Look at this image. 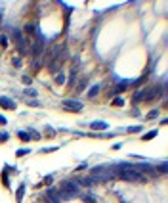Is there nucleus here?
I'll use <instances>...</instances> for the list:
<instances>
[{"label":"nucleus","instance_id":"22","mask_svg":"<svg viewBox=\"0 0 168 203\" xmlns=\"http://www.w3.org/2000/svg\"><path fill=\"white\" fill-rule=\"evenodd\" d=\"M46 134H48V136H54V134H55V130H54L52 127H46Z\"/></svg>","mask_w":168,"mask_h":203},{"label":"nucleus","instance_id":"1","mask_svg":"<svg viewBox=\"0 0 168 203\" xmlns=\"http://www.w3.org/2000/svg\"><path fill=\"white\" fill-rule=\"evenodd\" d=\"M117 176V169L113 167H98L92 170V180L94 182H105V180H111V178Z\"/></svg>","mask_w":168,"mask_h":203},{"label":"nucleus","instance_id":"18","mask_svg":"<svg viewBox=\"0 0 168 203\" xmlns=\"http://www.w3.org/2000/svg\"><path fill=\"white\" fill-rule=\"evenodd\" d=\"M157 115H159V111H157V109H153V111H149V113H147V119H155Z\"/></svg>","mask_w":168,"mask_h":203},{"label":"nucleus","instance_id":"24","mask_svg":"<svg viewBox=\"0 0 168 203\" xmlns=\"http://www.w3.org/2000/svg\"><path fill=\"white\" fill-rule=\"evenodd\" d=\"M23 83H25V84H31V77L25 75V77H23Z\"/></svg>","mask_w":168,"mask_h":203},{"label":"nucleus","instance_id":"11","mask_svg":"<svg viewBox=\"0 0 168 203\" xmlns=\"http://www.w3.org/2000/svg\"><path fill=\"white\" fill-rule=\"evenodd\" d=\"M17 136H19V140H23V142H29V140H31L29 132H25V130H19V132H17Z\"/></svg>","mask_w":168,"mask_h":203},{"label":"nucleus","instance_id":"16","mask_svg":"<svg viewBox=\"0 0 168 203\" xmlns=\"http://www.w3.org/2000/svg\"><path fill=\"white\" fill-rule=\"evenodd\" d=\"M11 63H14V65H15V67H21V65H23V62H21V58H14V59H11Z\"/></svg>","mask_w":168,"mask_h":203},{"label":"nucleus","instance_id":"6","mask_svg":"<svg viewBox=\"0 0 168 203\" xmlns=\"http://www.w3.org/2000/svg\"><path fill=\"white\" fill-rule=\"evenodd\" d=\"M0 105L4 109H15V102L11 98H8V96H0Z\"/></svg>","mask_w":168,"mask_h":203},{"label":"nucleus","instance_id":"19","mask_svg":"<svg viewBox=\"0 0 168 203\" xmlns=\"http://www.w3.org/2000/svg\"><path fill=\"white\" fill-rule=\"evenodd\" d=\"M25 94H27V96H33V98H34V96H37V90H34V88H27Z\"/></svg>","mask_w":168,"mask_h":203},{"label":"nucleus","instance_id":"23","mask_svg":"<svg viewBox=\"0 0 168 203\" xmlns=\"http://www.w3.org/2000/svg\"><path fill=\"white\" fill-rule=\"evenodd\" d=\"M25 29H27V33H34V27H33V25H27Z\"/></svg>","mask_w":168,"mask_h":203},{"label":"nucleus","instance_id":"27","mask_svg":"<svg viewBox=\"0 0 168 203\" xmlns=\"http://www.w3.org/2000/svg\"><path fill=\"white\" fill-rule=\"evenodd\" d=\"M27 104H29V105H38V102H34V100H27Z\"/></svg>","mask_w":168,"mask_h":203},{"label":"nucleus","instance_id":"14","mask_svg":"<svg viewBox=\"0 0 168 203\" xmlns=\"http://www.w3.org/2000/svg\"><path fill=\"white\" fill-rule=\"evenodd\" d=\"M55 83H57V84H63V83H65V75H63V73H59L57 79H55Z\"/></svg>","mask_w":168,"mask_h":203},{"label":"nucleus","instance_id":"21","mask_svg":"<svg viewBox=\"0 0 168 203\" xmlns=\"http://www.w3.org/2000/svg\"><path fill=\"white\" fill-rule=\"evenodd\" d=\"M0 44H2V48H6L8 46V36H2V38H0Z\"/></svg>","mask_w":168,"mask_h":203},{"label":"nucleus","instance_id":"2","mask_svg":"<svg viewBox=\"0 0 168 203\" xmlns=\"http://www.w3.org/2000/svg\"><path fill=\"white\" fill-rule=\"evenodd\" d=\"M78 194V186L73 182H63L59 186V199H71Z\"/></svg>","mask_w":168,"mask_h":203},{"label":"nucleus","instance_id":"10","mask_svg":"<svg viewBox=\"0 0 168 203\" xmlns=\"http://www.w3.org/2000/svg\"><path fill=\"white\" fill-rule=\"evenodd\" d=\"M98 92H99V84H94V86L88 90V96H90V98H94V96H98Z\"/></svg>","mask_w":168,"mask_h":203},{"label":"nucleus","instance_id":"25","mask_svg":"<svg viewBox=\"0 0 168 203\" xmlns=\"http://www.w3.org/2000/svg\"><path fill=\"white\" fill-rule=\"evenodd\" d=\"M139 130V127H130V128H128V132H138Z\"/></svg>","mask_w":168,"mask_h":203},{"label":"nucleus","instance_id":"3","mask_svg":"<svg viewBox=\"0 0 168 203\" xmlns=\"http://www.w3.org/2000/svg\"><path fill=\"white\" fill-rule=\"evenodd\" d=\"M117 176H121L122 180H128V182H141V180H145L139 170H132V169H124L121 174H117Z\"/></svg>","mask_w":168,"mask_h":203},{"label":"nucleus","instance_id":"15","mask_svg":"<svg viewBox=\"0 0 168 203\" xmlns=\"http://www.w3.org/2000/svg\"><path fill=\"white\" fill-rule=\"evenodd\" d=\"M27 153H31L29 149H17V152H15V155H17V157H23V155H27Z\"/></svg>","mask_w":168,"mask_h":203},{"label":"nucleus","instance_id":"13","mask_svg":"<svg viewBox=\"0 0 168 203\" xmlns=\"http://www.w3.org/2000/svg\"><path fill=\"white\" fill-rule=\"evenodd\" d=\"M157 134H159L157 130H149V132H147L145 136H143V140H151V138H155V136H157Z\"/></svg>","mask_w":168,"mask_h":203},{"label":"nucleus","instance_id":"12","mask_svg":"<svg viewBox=\"0 0 168 203\" xmlns=\"http://www.w3.org/2000/svg\"><path fill=\"white\" fill-rule=\"evenodd\" d=\"M29 132V136H31V140H40V134H38L34 128H31V130H27Z\"/></svg>","mask_w":168,"mask_h":203},{"label":"nucleus","instance_id":"20","mask_svg":"<svg viewBox=\"0 0 168 203\" xmlns=\"http://www.w3.org/2000/svg\"><path fill=\"white\" fill-rule=\"evenodd\" d=\"M8 138H10L8 132H0V142H8Z\"/></svg>","mask_w":168,"mask_h":203},{"label":"nucleus","instance_id":"9","mask_svg":"<svg viewBox=\"0 0 168 203\" xmlns=\"http://www.w3.org/2000/svg\"><path fill=\"white\" fill-rule=\"evenodd\" d=\"M23 196H25V184H21L17 188V192H15V199H17V203L23 201Z\"/></svg>","mask_w":168,"mask_h":203},{"label":"nucleus","instance_id":"4","mask_svg":"<svg viewBox=\"0 0 168 203\" xmlns=\"http://www.w3.org/2000/svg\"><path fill=\"white\" fill-rule=\"evenodd\" d=\"M63 107L69 109V111H82L84 105L80 104V102H77V100H65L63 102Z\"/></svg>","mask_w":168,"mask_h":203},{"label":"nucleus","instance_id":"17","mask_svg":"<svg viewBox=\"0 0 168 203\" xmlns=\"http://www.w3.org/2000/svg\"><path fill=\"white\" fill-rule=\"evenodd\" d=\"M113 105H124V98H115Z\"/></svg>","mask_w":168,"mask_h":203},{"label":"nucleus","instance_id":"7","mask_svg":"<svg viewBox=\"0 0 168 203\" xmlns=\"http://www.w3.org/2000/svg\"><path fill=\"white\" fill-rule=\"evenodd\" d=\"M90 127L94 128V130H105V128H109V123H103V121H94Z\"/></svg>","mask_w":168,"mask_h":203},{"label":"nucleus","instance_id":"26","mask_svg":"<svg viewBox=\"0 0 168 203\" xmlns=\"http://www.w3.org/2000/svg\"><path fill=\"white\" fill-rule=\"evenodd\" d=\"M8 123V121H6V117H4V115H0V125H6Z\"/></svg>","mask_w":168,"mask_h":203},{"label":"nucleus","instance_id":"5","mask_svg":"<svg viewBox=\"0 0 168 203\" xmlns=\"http://www.w3.org/2000/svg\"><path fill=\"white\" fill-rule=\"evenodd\" d=\"M11 36H14V40H15V42L19 44V48H21V52H25V50H27V40L23 38L21 31H17V29H15L14 33H11Z\"/></svg>","mask_w":168,"mask_h":203},{"label":"nucleus","instance_id":"8","mask_svg":"<svg viewBox=\"0 0 168 203\" xmlns=\"http://www.w3.org/2000/svg\"><path fill=\"white\" fill-rule=\"evenodd\" d=\"M46 203H59V196L55 194V190H50L46 196Z\"/></svg>","mask_w":168,"mask_h":203}]
</instances>
